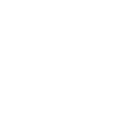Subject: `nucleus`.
Listing matches in <instances>:
<instances>
[]
</instances>
